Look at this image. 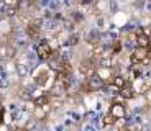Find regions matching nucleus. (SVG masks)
<instances>
[{
    "instance_id": "obj_7",
    "label": "nucleus",
    "mask_w": 151,
    "mask_h": 131,
    "mask_svg": "<svg viewBox=\"0 0 151 131\" xmlns=\"http://www.w3.org/2000/svg\"><path fill=\"white\" fill-rule=\"evenodd\" d=\"M27 33L30 38H38V34H40V26H38L36 23H30V25L27 26Z\"/></svg>"
},
{
    "instance_id": "obj_6",
    "label": "nucleus",
    "mask_w": 151,
    "mask_h": 131,
    "mask_svg": "<svg viewBox=\"0 0 151 131\" xmlns=\"http://www.w3.org/2000/svg\"><path fill=\"white\" fill-rule=\"evenodd\" d=\"M148 43H150V36L145 31H138L136 33V44H138V48H148Z\"/></svg>"
},
{
    "instance_id": "obj_8",
    "label": "nucleus",
    "mask_w": 151,
    "mask_h": 131,
    "mask_svg": "<svg viewBox=\"0 0 151 131\" xmlns=\"http://www.w3.org/2000/svg\"><path fill=\"white\" fill-rule=\"evenodd\" d=\"M49 105H43V107H36V120H43L48 116Z\"/></svg>"
},
{
    "instance_id": "obj_9",
    "label": "nucleus",
    "mask_w": 151,
    "mask_h": 131,
    "mask_svg": "<svg viewBox=\"0 0 151 131\" xmlns=\"http://www.w3.org/2000/svg\"><path fill=\"white\" fill-rule=\"evenodd\" d=\"M112 66H113L112 56H104L102 59L99 61V67H112Z\"/></svg>"
},
{
    "instance_id": "obj_1",
    "label": "nucleus",
    "mask_w": 151,
    "mask_h": 131,
    "mask_svg": "<svg viewBox=\"0 0 151 131\" xmlns=\"http://www.w3.org/2000/svg\"><path fill=\"white\" fill-rule=\"evenodd\" d=\"M109 115L112 116L115 121H117V120H120V118H125V115H127V108H125L123 103H120V102H115V103L110 105Z\"/></svg>"
},
{
    "instance_id": "obj_4",
    "label": "nucleus",
    "mask_w": 151,
    "mask_h": 131,
    "mask_svg": "<svg viewBox=\"0 0 151 131\" xmlns=\"http://www.w3.org/2000/svg\"><path fill=\"white\" fill-rule=\"evenodd\" d=\"M148 59V49L146 48H136L132 52V62L135 64H143Z\"/></svg>"
},
{
    "instance_id": "obj_14",
    "label": "nucleus",
    "mask_w": 151,
    "mask_h": 131,
    "mask_svg": "<svg viewBox=\"0 0 151 131\" xmlns=\"http://www.w3.org/2000/svg\"><path fill=\"white\" fill-rule=\"evenodd\" d=\"M4 115H5V110L2 108V107H0V126L4 125Z\"/></svg>"
},
{
    "instance_id": "obj_5",
    "label": "nucleus",
    "mask_w": 151,
    "mask_h": 131,
    "mask_svg": "<svg viewBox=\"0 0 151 131\" xmlns=\"http://www.w3.org/2000/svg\"><path fill=\"white\" fill-rule=\"evenodd\" d=\"M118 94H120L123 98H133L135 97V87H133L130 82H125V85L118 90Z\"/></svg>"
},
{
    "instance_id": "obj_16",
    "label": "nucleus",
    "mask_w": 151,
    "mask_h": 131,
    "mask_svg": "<svg viewBox=\"0 0 151 131\" xmlns=\"http://www.w3.org/2000/svg\"><path fill=\"white\" fill-rule=\"evenodd\" d=\"M120 131H130V130H128L127 126H123V128H120Z\"/></svg>"
},
{
    "instance_id": "obj_15",
    "label": "nucleus",
    "mask_w": 151,
    "mask_h": 131,
    "mask_svg": "<svg viewBox=\"0 0 151 131\" xmlns=\"http://www.w3.org/2000/svg\"><path fill=\"white\" fill-rule=\"evenodd\" d=\"M15 131H28V130H27V128H17Z\"/></svg>"
},
{
    "instance_id": "obj_3",
    "label": "nucleus",
    "mask_w": 151,
    "mask_h": 131,
    "mask_svg": "<svg viewBox=\"0 0 151 131\" xmlns=\"http://www.w3.org/2000/svg\"><path fill=\"white\" fill-rule=\"evenodd\" d=\"M36 52H38V57H40V59L46 61V59L51 57L53 49H51V44H49L48 41H41L40 44H38V48H36Z\"/></svg>"
},
{
    "instance_id": "obj_13",
    "label": "nucleus",
    "mask_w": 151,
    "mask_h": 131,
    "mask_svg": "<svg viewBox=\"0 0 151 131\" xmlns=\"http://www.w3.org/2000/svg\"><path fill=\"white\" fill-rule=\"evenodd\" d=\"M120 48H122L120 41H117V43H113V46H112V54H115V52H118V51H120Z\"/></svg>"
},
{
    "instance_id": "obj_17",
    "label": "nucleus",
    "mask_w": 151,
    "mask_h": 131,
    "mask_svg": "<svg viewBox=\"0 0 151 131\" xmlns=\"http://www.w3.org/2000/svg\"><path fill=\"white\" fill-rule=\"evenodd\" d=\"M84 4H89V2H92V0H82Z\"/></svg>"
},
{
    "instance_id": "obj_11",
    "label": "nucleus",
    "mask_w": 151,
    "mask_h": 131,
    "mask_svg": "<svg viewBox=\"0 0 151 131\" xmlns=\"http://www.w3.org/2000/svg\"><path fill=\"white\" fill-rule=\"evenodd\" d=\"M113 123H115V120H113V118L109 115V113H107V115L102 118V125H104V126H112Z\"/></svg>"
},
{
    "instance_id": "obj_2",
    "label": "nucleus",
    "mask_w": 151,
    "mask_h": 131,
    "mask_svg": "<svg viewBox=\"0 0 151 131\" xmlns=\"http://www.w3.org/2000/svg\"><path fill=\"white\" fill-rule=\"evenodd\" d=\"M79 72L84 75V77L91 79L92 75L95 74V64H94V61H92V59L82 61V62H81V66H79Z\"/></svg>"
},
{
    "instance_id": "obj_10",
    "label": "nucleus",
    "mask_w": 151,
    "mask_h": 131,
    "mask_svg": "<svg viewBox=\"0 0 151 131\" xmlns=\"http://www.w3.org/2000/svg\"><path fill=\"white\" fill-rule=\"evenodd\" d=\"M33 103H35V107H43V105H48V95H40V97H36V98H33Z\"/></svg>"
},
{
    "instance_id": "obj_12",
    "label": "nucleus",
    "mask_w": 151,
    "mask_h": 131,
    "mask_svg": "<svg viewBox=\"0 0 151 131\" xmlns=\"http://www.w3.org/2000/svg\"><path fill=\"white\" fill-rule=\"evenodd\" d=\"M48 77H49V72L46 71V72H43V74L40 75V80H36V82L40 84V85H43V84H45L46 80H48Z\"/></svg>"
}]
</instances>
